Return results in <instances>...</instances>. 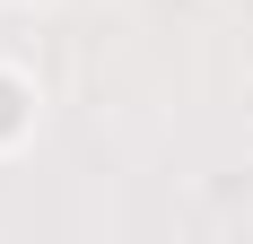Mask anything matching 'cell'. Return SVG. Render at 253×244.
Returning <instances> with one entry per match:
<instances>
[{
	"label": "cell",
	"instance_id": "cell-1",
	"mask_svg": "<svg viewBox=\"0 0 253 244\" xmlns=\"http://www.w3.org/2000/svg\"><path fill=\"white\" fill-rule=\"evenodd\" d=\"M35 131H44V87H35L18 61H0V157H18Z\"/></svg>",
	"mask_w": 253,
	"mask_h": 244
},
{
	"label": "cell",
	"instance_id": "cell-2",
	"mask_svg": "<svg viewBox=\"0 0 253 244\" xmlns=\"http://www.w3.org/2000/svg\"><path fill=\"white\" fill-rule=\"evenodd\" d=\"M0 9H44V0H0Z\"/></svg>",
	"mask_w": 253,
	"mask_h": 244
}]
</instances>
